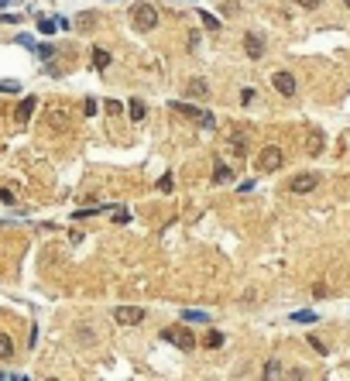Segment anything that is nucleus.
I'll return each mask as SVG.
<instances>
[{
	"label": "nucleus",
	"mask_w": 350,
	"mask_h": 381,
	"mask_svg": "<svg viewBox=\"0 0 350 381\" xmlns=\"http://www.w3.org/2000/svg\"><path fill=\"white\" fill-rule=\"evenodd\" d=\"M131 18H134L137 31H155L158 28V11H155V4H148V0H141V4L131 7Z\"/></svg>",
	"instance_id": "1"
},
{
	"label": "nucleus",
	"mask_w": 350,
	"mask_h": 381,
	"mask_svg": "<svg viewBox=\"0 0 350 381\" xmlns=\"http://www.w3.org/2000/svg\"><path fill=\"white\" fill-rule=\"evenodd\" d=\"M114 320L120 326H137L141 320H144V309H141V306H117V309H114Z\"/></svg>",
	"instance_id": "4"
},
{
	"label": "nucleus",
	"mask_w": 350,
	"mask_h": 381,
	"mask_svg": "<svg viewBox=\"0 0 350 381\" xmlns=\"http://www.w3.org/2000/svg\"><path fill=\"white\" fill-rule=\"evenodd\" d=\"M230 151L237 155V158H244V155H247V148H244V141H240V137H233V144H230Z\"/></svg>",
	"instance_id": "24"
},
{
	"label": "nucleus",
	"mask_w": 350,
	"mask_h": 381,
	"mask_svg": "<svg viewBox=\"0 0 350 381\" xmlns=\"http://www.w3.org/2000/svg\"><path fill=\"white\" fill-rule=\"evenodd\" d=\"M31 114H35V96H24L18 103V120H31Z\"/></svg>",
	"instance_id": "10"
},
{
	"label": "nucleus",
	"mask_w": 350,
	"mask_h": 381,
	"mask_svg": "<svg viewBox=\"0 0 350 381\" xmlns=\"http://www.w3.org/2000/svg\"><path fill=\"white\" fill-rule=\"evenodd\" d=\"M93 24H97V14H93V11H86V14H79L76 18V28H82V31H90Z\"/></svg>",
	"instance_id": "18"
},
{
	"label": "nucleus",
	"mask_w": 350,
	"mask_h": 381,
	"mask_svg": "<svg viewBox=\"0 0 350 381\" xmlns=\"http://www.w3.org/2000/svg\"><path fill=\"white\" fill-rule=\"evenodd\" d=\"M0 93H21V83H14V79H0Z\"/></svg>",
	"instance_id": "22"
},
{
	"label": "nucleus",
	"mask_w": 350,
	"mask_h": 381,
	"mask_svg": "<svg viewBox=\"0 0 350 381\" xmlns=\"http://www.w3.org/2000/svg\"><path fill=\"white\" fill-rule=\"evenodd\" d=\"M172 110H179V114H186V117H196V120H199V114H203V110H196L193 103H186V100H175Z\"/></svg>",
	"instance_id": "12"
},
{
	"label": "nucleus",
	"mask_w": 350,
	"mask_h": 381,
	"mask_svg": "<svg viewBox=\"0 0 350 381\" xmlns=\"http://www.w3.org/2000/svg\"><path fill=\"white\" fill-rule=\"evenodd\" d=\"M172 186H175V182H172V175H165V179L158 182V189H161V192H172Z\"/></svg>",
	"instance_id": "29"
},
{
	"label": "nucleus",
	"mask_w": 350,
	"mask_h": 381,
	"mask_svg": "<svg viewBox=\"0 0 350 381\" xmlns=\"http://www.w3.org/2000/svg\"><path fill=\"white\" fill-rule=\"evenodd\" d=\"M0 381H21V374H7V371H0Z\"/></svg>",
	"instance_id": "33"
},
{
	"label": "nucleus",
	"mask_w": 350,
	"mask_h": 381,
	"mask_svg": "<svg viewBox=\"0 0 350 381\" xmlns=\"http://www.w3.org/2000/svg\"><path fill=\"white\" fill-rule=\"evenodd\" d=\"M11 357H14V343L7 333H0V361H11Z\"/></svg>",
	"instance_id": "14"
},
{
	"label": "nucleus",
	"mask_w": 350,
	"mask_h": 381,
	"mask_svg": "<svg viewBox=\"0 0 350 381\" xmlns=\"http://www.w3.org/2000/svg\"><path fill=\"white\" fill-rule=\"evenodd\" d=\"M161 340H168L172 347H179V350H193L196 347V337L189 330H182V326H165V330H161Z\"/></svg>",
	"instance_id": "2"
},
{
	"label": "nucleus",
	"mask_w": 350,
	"mask_h": 381,
	"mask_svg": "<svg viewBox=\"0 0 350 381\" xmlns=\"http://www.w3.org/2000/svg\"><path fill=\"white\" fill-rule=\"evenodd\" d=\"M182 93L189 96V100H206V96H210V83H206L203 76H196V79H189V83H186V90H182Z\"/></svg>",
	"instance_id": "6"
},
{
	"label": "nucleus",
	"mask_w": 350,
	"mask_h": 381,
	"mask_svg": "<svg viewBox=\"0 0 350 381\" xmlns=\"http://www.w3.org/2000/svg\"><path fill=\"white\" fill-rule=\"evenodd\" d=\"M230 175H233V172L227 169V165H216V169H213V182H220V186H223V182H230Z\"/></svg>",
	"instance_id": "19"
},
{
	"label": "nucleus",
	"mask_w": 350,
	"mask_h": 381,
	"mask_svg": "<svg viewBox=\"0 0 350 381\" xmlns=\"http://www.w3.org/2000/svg\"><path fill=\"white\" fill-rule=\"evenodd\" d=\"M272 86H275L282 96H295V76H292V72H285V69L272 76Z\"/></svg>",
	"instance_id": "5"
},
{
	"label": "nucleus",
	"mask_w": 350,
	"mask_h": 381,
	"mask_svg": "<svg viewBox=\"0 0 350 381\" xmlns=\"http://www.w3.org/2000/svg\"><path fill=\"white\" fill-rule=\"evenodd\" d=\"M323 148H326V137H323V131H319V127H312V131H309V141H306V151H309V155H319Z\"/></svg>",
	"instance_id": "9"
},
{
	"label": "nucleus",
	"mask_w": 350,
	"mask_h": 381,
	"mask_svg": "<svg viewBox=\"0 0 350 381\" xmlns=\"http://www.w3.org/2000/svg\"><path fill=\"white\" fill-rule=\"evenodd\" d=\"M120 110H124V107H120L117 100H107V114H120Z\"/></svg>",
	"instance_id": "32"
},
{
	"label": "nucleus",
	"mask_w": 350,
	"mask_h": 381,
	"mask_svg": "<svg viewBox=\"0 0 350 381\" xmlns=\"http://www.w3.org/2000/svg\"><path fill=\"white\" fill-rule=\"evenodd\" d=\"M223 343H227V337H223V333H216V330H210V333L203 337V347H210V350H220Z\"/></svg>",
	"instance_id": "11"
},
{
	"label": "nucleus",
	"mask_w": 350,
	"mask_h": 381,
	"mask_svg": "<svg viewBox=\"0 0 350 381\" xmlns=\"http://www.w3.org/2000/svg\"><path fill=\"white\" fill-rule=\"evenodd\" d=\"M295 4H299V7H302V11H316V7H319V4H323V0H295Z\"/></svg>",
	"instance_id": "28"
},
{
	"label": "nucleus",
	"mask_w": 350,
	"mask_h": 381,
	"mask_svg": "<svg viewBox=\"0 0 350 381\" xmlns=\"http://www.w3.org/2000/svg\"><path fill=\"white\" fill-rule=\"evenodd\" d=\"M316 186H319V175L316 172H302L299 179H292V192H299V196L302 192H312Z\"/></svg>",
	"instance_id": "7"
},
{
	"label": "nucleus",
	"mask_w": 350,
	"mask_h": 381,
	"mask_svg": "<svg viewBox=\"0 0 350 381\" xmlns=\"http://www.w3.org/2000/svg\"><path fill=\"white\" fill-rule=\"evenodd\" d=\"M282 162H285V155H282V148H275V144H268V148L261 151V158H257V169H261V172H278V169H282Z\"/></svg>",
	"instance_id": "3"
},
{
	"label": "nucleus",
	"mask_w": 350,
	"mask_h": 381,
	"mask_svg": "<svg viewBox=\"0 0 350 381\" xmlns=\"http://www.w3.org/2000/svg\"><path fill=\"white\" fill-rule=\"evenodd\" d=\"M127 220H131V213L124 210V206H117L114 210V223H127Z\"/></svg>",
	"instance_id": "25"
},
{
	"label": "nucleus",
	"mask_w": 350,
	"mask_h": 381,
	"mask_svg": "<svg viewBox=\"0 0 350 381\" xmlns=\"http://www.w3.org/2000/svg\"><path fill=\"white\" fill-rule=\"evenodd\" d=\"M199 124H203V127H213L216 117H213V114H199Z\"/></svg>",
	"instance_id": "30"
},
{
	"label": "nucleus",
	"mask_w": 350,
	"mask_h": 381,
	"mask_svg": "<svg viewBox=\"0 0 350 381\" xmlns=\"http://www.w3.org/2000/svg\"><path fill=\"white\" fill-rule=\"evenodd\" d=\"M206 320H210V316H206L203 309H186V313H182V323H206Z\"/></svg>",
	"instance_id": "16"
},
{
	"label": "nucleus",
	"mask_w": 350,
	"mask_h": 381,
	"mask_svg": "<svg viewBox=\"0 0 350 381\" xmlns=\"http://www.w3.org/2000/svg\"><path fill=\"white\" fill-rule=\"evenodd\" d=\"M343 4H347V11H350V0H343Z\"/></svg>",
	"instance_id": "34"
},
{
	"label": "nucleus",
	"mask_w": 350,
	"mask_h": 381,
	"mask_svg": "<svg viewBox=\"0 0 350 381\" xmlns=\"http://www.w3.org/2000/svg\"><path fill=\"white\" fill-rule=\"evenodd\" d=\"M199 18H203V24H206L210 31H220V21H216L213 14H210V11H199Z\"/></svg>",
	"instance_id": "21"
},
{
	"label": "nucleus",
	"mask_w": 350,
	"mask_h": 381,
	"mask_svg": "<svg viewBox=\"0 0 350 381\" xmlns=\"http://www.w3.org/2000/svg\"><path fill=\"white\" fill-rule=\"evenodd\" d=\"M244 52H247L251 58H261V55H265V38H261L257 31H251V35L244 38Z\"/></svg>",
	"instance_id": "8"
},
{
	"label": "nucleus",
	"mask_w": 350,
	"mask_h": 381,
	"mask_svg": "<svg viewBox=\"0 0 350 381\" xmlns=\"http://www.w3.org/2000/svg\"><path fill=\"white\" fill-rule=\"evenodd\" d=\"M38 31H41V35H48V38H52V35L58 31V21H52V18H38Z\"/></svg>",
	"instance_id": "17"
},
{
	"label": "nucleus",
	"mask_w": 350,
	"mask_h": 381,
	"mask_svg": "<svg viewBox=\"0 0 350 381\" xmlns=\"http://www.w3.org/2000/svg\"><path fill=\"white\" fill-rule=\"evenodd\" d=\"M0 203H7V206H11V203H14V192H11V189H0Z\"/></svg>",
	"instance_id": "31"
},
{
	"label": "nucleus",
	"mask_w": 350,
	"mask_h": 381,
	"mask_svg": "<svg viewBox=\"0 0 350 381\" xmlns=\"http://www.w3.org/2000/svg\"><path fill=\"white\" fill-rule=\"evenodd\" d=\"M0 4H4V0H0Z\"/></svg>",
	"instance_id": "35"
},
{
	"label": "nucleus",
	"mask_w": 350,
	"mask_h": 381,
	"mask_svg": "<svg viewBox=\"0 0 350 381\" xmlns=\"http://www.w3.org/2000/svg\"><path fill=\"white\" fill-rule=\"evenodd\" d=\"M306 340H309V343H312V350H319V354H326V350H330V347L319 340V337H306Z\"/></svg>",
	"instance_id": "26"
},
{
	"label": "nucleus",
	"mask_w": 350,
	"mask_h": 381,
	"mask_svg": "<svg viewBox=\"0 0 350 381\" xmlns=\"http://www.w3.org/2000/svg\"><path fill=\"white\" fill-rule=\"evenodd\" d=\"M292 320H295V323H316L319 316H316V313H309V309H302V313H292Z\"/></svg>",
	"instance_id": "20"
},
{
	"label": "nucleus",
	"mask_w": 350,
	"mask_h": 381,
	"mask_svg": "<svg viewBox=\"0 0 350 381\" xmlns=\"http://www.w3.org/2000/svg\"><path fill=\"white\" fill-rule=\"evenodd\" d=\"M127 114H131V120H144V114H148V107H144L141 100H131V103H127Z\"/></svg>",
	"instance_id": "13"
},
{
	"label": "nucleus",
	"mask_w": 350,
	"mask_h": 381,
	"mask_svg": "<svg viewBox=\"0 0 350 381\" xmlns=\"http://www.w3.org/2000/svg\"><path fill=\"white\" fill-rule=\"evenodd\" d=\"M35 52H38L45 62H48V58H55V48H52V45H35Z\"/></svg>",
	"instance_id": "23"
},
{
	"label": "nucleus",
	"mask_w": 350,
	"mask_h": 381,
	"mask_svg": "<svg viewBox=\"0 0 350 381\" xmlns=\"http://www.w3.org/2000/svg\"><path fill=\"white\" fill-rule=\"evenodd\" d=\"M107 65H110V52H103V48H93V69H100V72H103Z\"/></svg>",
	"instance_id": "15"
},
{
	"label": "nucleus",
	"mask_w": 350,
	"mask_h": 381,
	"mask_svg": "<svg viewBox=\"0 0 350 381\" xmlns=\"http://www.w3.org/2000/svg\"><path fill=\"white\" fill-rule=\"evenodd\" d=\"M82 114H86V117H93V114H97V100H93V96H90V100L82 103Z\"/></svg>",
	"instance_id": "27"
}]
</instances>
